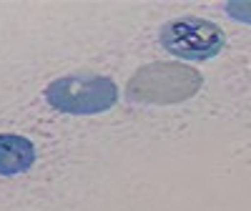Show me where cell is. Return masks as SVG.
Masks as SVG:
<instances>
[{"label":"cell","mask_w":251,"mask_h":211,"mask_svg":"<svg viewBox=\"0 0 251 211\" xmlns=\"http://www.w3.org/2000/svg\"><path fill=\"white\" fill-rule=\"evenodd\" d=\"M46 101L60 113L93 116L113 108L118 101V86L108 76L73 73L48 83Z\"/></svg>","instance_id":"cell-2"},{"label":"cell","mask_w":251,"mask_h":211,"mask_svg":"<svg viewBox=\"0 0 251 211\" xmlns=\"http://www.w3.org/2000/svg\"><path fill=\"white\" fill-rule=\"evenodd\" d=\"M161 46L181 60H208L221 53L226 35L224 30L203 18H174L158 30Z\"/></svg>","instance_id":"cell-3"},{"label":"cell","mask_w":251,"mask_h":211,"mask_svg":"<svg viewBox=\"0 0 251 211\" xmlns=\"http://www.w3.org/2000/svg\"><path fill=\"white\" fill-rule=\"evenodd\" d=\"M201 73L183 63H151L133 73L126 88V98L133 103L171 106L191 98L201 88Z\"/></svg>","instance_id":"cell-1"},{"label":"cell","mask_w":251,"mask_h":211,"mask_svg":"<svg viewBox=\"0 0 251 211\" xmlns=\"http://www.w3.org/2000/svg\"><path fill=\"white\" fill-rule=\"evenodd\" d=\"M35 163V146L18 133H0V176L25 174Z\"/></svg>","instance_id":"cell-4"},{"label":"cell","mask_w":251,"mask_h":211,"mask_svg":"<svg viewBox=\"0 0 251 211\" xmlns=\"http://www.w3.org/2000/svg\"><path fill=\"white\" fill-rule=\"evenodd\" d=\"M226 13L236 18V20H244V23H251V3H228L226 5Z\"/></svg>","instance_id":"cell-5"}]
</instances>
